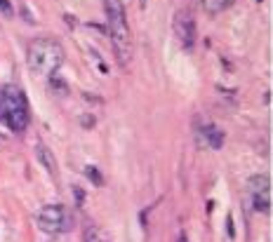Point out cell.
Masks as SVG:
<instances>
[{
  "mask_svg": "<svg viewBox=\"0 0 273 242\" xmlns=\"http://www.w3.org/2000/svg\"><path fill=\"white\" fill-rule=\"evenodd\" d=\"M101 240H104V237H101V231L95 224L85 226V242H101Z\"/></svg>",
  "mask_w": 273,
  "mask_h": 242,
  "instance_id": "9c48e42d",
  "label": "cell"
},
{
  "mask_svg": "<svg viewBox=\"0 0 273 242\" xmlns=\"http://www.w3.org/2000/svg\"><path fill=\"white\" fill-rule=\"evenodd\" d=\"M201 3L207 14H217V12L222 10V0H201Z\"/></svg>",
  "mask_w": 273,
  "mask_h": 242,
  "instance_id": "30bf717a",
  "label": "cell"
},
{
  "mask_svg": "<svg viewBox=\"0 0 273 242\" xmlns=\"http://www.w3.org/2000/svg\"><path fill=\"white\" fill-rule=\"evenodd\" d=\"M38 226L40 231L50 233V235H62V233L71 231L73 216L64 204H45L38 212Z\"/></svg>",
  "mask_w": 273,
  "mask_h": 242,
  "instance_id": "277c9868",
  "label": "cell"
},
{
  "mask_svg": "<svg viewBox=\"0 0 273 242\" xmlns=\"http://www.w3.org/2000/svg\"><path fill=\"white\" fill-rule=\"evenodd\" d=\"M179 242H189V240H186V235H179Z\"/></svg>",
  "mask_w": 273,
  "mask_h": 242,
  "instance_id": "5bb4252c",
  "label": "cell"
},
{
  "mask_svg": "<svg viewBox=\"0 0 273 242\" xmlns=\"http://www.w3.org/2000/svg\"><path fill=\"white\" fill-rule=\"evenodd\" d=\"M76 198H78V202H83V200H85V193H80L78 188H76Z\"/></svg>",
  "mask_w": 273,
  "mask_h": 242,
  "instance_id": "4fadbf2b",
  "label": "cell"
},
{
  "mask_svg": "<svg viewBox=\"0 0 273 242\" xmlns=\"http://www.w3.org/2000/svg\"><path fill=\"white\" fill-rule=\"evenodd\" d=\"M85 172H87V176L97 183V186H101V174L97 172V167H85Z\"/></svg>",
  "mask_w": 273,
  "mask_h": 242,
  "instance_id": "8fae6325",
  "label": "cell"
},
{
  "mask_svg": "<svg viewBox=\"0 0 273 242\" xmlns=\"http://www.w3.org/2000/svg\"><path fill=\"white\" fill-rule=\"evenodd\" d=\"M0 12H5L7 17L12 14V5H10V0H0Z\"/></svg>",
  "mask_w": 273,
  "mask_h": 242,
  "instance_id": "7c38bea8",
  "label": "cell"
},
{
  "mask_svg": "<svg viewBox=\"0 0 273 242\" xmlns=\"http://www.w3.org/2000/svg\"><path fill=\"white\" fill-rule=\"evenodd\" d=\"M106 24H108V38L113 43V52L120 66H130L132 61V33L125 17V5L120 0H104Z\"/></svg>",
  "mask_w": 273,
  "mask_h": 242,
  "instance_id": "6da1fadb",
  "label": "cell"
},
{
  "mask_svg": "<svg viewBox=\"0 0 273 242\" xmlns=\"http://www.w3.org/2000/svg\"><path fill=\"white\" fill-rule=\"evenodd\" d=\"M203 132L207 134V141H210V146H212V148H222L224 137H222V132H219L217 127H205Z\"/></svg>",
  "mask_w": 273,
  "mask_h": 242,
  "instance_id": "ba28073f",
  "label": "cell"
},
{
  "mask_svg": "<svg viewBox=\"0 0 273 242\" xmlns=\"http://www.w3.org/2000/svg\"><path fill=\"white\" fill-rule=\"evenodd\" d=\"M174 35L177 40L181 43L184 50H191L195 43V22L191 17L189 10H181L177 12V17H174Z\"/></svg>",
  "mask_w": 273,
  "mask_h": 242,
  "instance_id": "8992f818",
  "label": "cell"
},
{
  "mask_svg": "<svg viewBox=\"0 0 273 242\" xmlns=\"http://www.w3.org/2000/svg\"><path fill=\"white\" fill-rule=\"evenodd\" d=\"M35 155H38L40 165L50 172L52 176H57V162H54V155L50 153V148H47V146H43V143H38V146H35Z\"/></svg>",
  "mask_w": 273,
  "mask_h": 242,
  "instance_id": "52a82bcc",
  "label": "cell"
},
{
  "mask_svg": "<svg viewBox=\"0 0 273 242\" xmlns=\"http://www.w3.org/2000/svg\"><path fill=\"white\" fill-rule=\"evenodd\" d=\"M0 118H3V122L10 127L12 132H17V134H22L28 127V120H31L28 104H26L24 92L17 85H7L0 92Z\"/></svg>",
  "mask_w": 273,
  "mask_h": 242,
  "instance_id": "3957f363",
  "label": "cell"
},
{
  "mask_svg": "<svg viewBox=\"0 0 273 242\" xmlns=\"http://www.w3.org/2000/svg\"><path fill=\"white\" fill-rule=\"evenodd\" d=\"M28 66L38 76L52 78L64 64V47L54 38H35L28 45Z\"/></svg>",
  "mask_w": 273,
  "mask_h": 242,
  "instance_id": "7a4b0ae2",
  "label": "cell"
},
{
  "mask_svg": "<svg viewBox=\"0 0 273 242\" xmlns=\"http://www.w3.org/2000/svg\"><path fill=\"white\" fill-rule=\"evenodd\" d=\"M250 195L252 204L259 212H271V179L266 174H257L250 179Z\"/></svg>",
  "mask_w": 273,
  "mask_h": 242,
  "instance_id": "5b68a950",
  "label": "cell"
}]
</instances>
